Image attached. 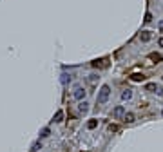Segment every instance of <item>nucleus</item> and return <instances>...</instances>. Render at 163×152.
Masks as SVG:
<instances>
[{
    "instance_id": "nucleus-1",
    "label": "nucleus",
    "mask_w": 163,
    "mask_h": 152,
    "mask_svg": "<svg viewBox=\"0 0 163 152\" xmlns=\"http://www.w3.org/2000/svg\"><path fill=\"white\" fill-rule=\"evenodd\" d=\"M109 96H111V87H109V85H101L96 100H98V103H105L109 100Z\"/></svg>"
},
{
    "instance_id": "nucleus-8",
    "label": "nucleus",
    "mask_w": 163,
    "mask_h": 152,
    "mask_svg": "<svg viewBox=\"0 0 163 152\" xmlns=\"http://www.w3.org/2000/svg\"><path fill=\"white\" fill-rule=\"evenodd\" d=\"M107 60H94L92 62V67H107Z\"/></svg>"
},
{
    "instance_id": "nucleus-13",
    "label": "nucleus",
    "mask_w": 163,
    "mask_h": 152,
    "mask_svg": "<svg viewBox=\"0 0 163 152\" xmlns=\"http://www.w3.org/2000/svg\"><path fill=\"white\" fill-rule=\"evenodd\" d=\"M62 118H64V112H62V110H58L56 116H54V121H62Z\"/></svg>"
},
{
    "instance_id": "nucleus-20",
    "label": "nucleus",
    "mask_w": 163,
    "mask_h": 152,
    "mask_svg": "<svg viewBox=\"0 0 163 152\" xmlns=\"http://www.w3.org/2000/svg\"><path fill=\"white\" fill-rule=\"evenodd\" d=\"M161 116H163V110H161Z\"/></svg>"
},
{
    "instance_id": "nucleus-4",
    "label": "nucleus",
    "mask_w": 163,
    "mask_h": 152,
    "mask_svg": "<svg viewBox=\"0 0 163 152\" xmlns=\"http://www.w3.org/2000/svg\"><path fill=\"white\" fill-rule=\"evenodd\" d=\"M151 38H152V33L151 31H141L140 33V40H141V42H149Z\"/></svg>"
},
{
    "instance_id": "nucleus-14",
    "label": "nucleus",
    "mask_w": 163,
    "mask_h": 152,
    "mask_svg": "<svg viewBox=\"0 0 163 152\" xmlns=\"http://www.w3.org/2000/svg\"><path fill=\"white\" fill-rule=\"evenodd\" d=\"M143 22H145V24H149V22H152V15H151V13H147V15H145V18H143Z\"/></svg>"
},
{
    "instance_id": "nucleus-7",
    "label": "nucleus",
    "mask_w": 163,
    "mask_h": 152,
    "mask_svg": "<svg viewBox=\"0 0 163 152\" xmlns=\"http://www.w3.org/2000/svg\"><path fill=\"white\" fill-rule=\"evenodd\" d=\"M149 58H151L152 62H156V64H160V62L163 60V56H161L160 53H151V54H149Z\"/></svg>"
},
{
    "instance_id": "nucleus-10",
    "label": "nucleus",
    "mask_w": 163,
    "mask_h": 152,
    "mask_svg": "<svg viewBox=\"0 0 163 152\" xmlns=\"http://www.w3.org/2000/svg\"><path fill=\"white\" fill-rule=\"evenodd\" d=\"M134 120H136V118H134V114H132V112H127V114H125V118H123L125 123H134Z\"/></svg>"
},
{
    "instance_id": "nucleus-9",
    "label": "nucleus",
    "mask_w": 163,
    "mask_h": 152,
    "mask_svg": "<svg viewBox=\"0 0 163 152\" xmlns=\"http://www.w3.org/2000/svg\"><path fill=\"white\" fill-rule=\"evenodd\" d=\"M132 98V91L131 89H125L123 92H121V100H131Z\"/></svg>"
},
{
    "instance_id": "nucleus-6",
    "label": "nucleus",
    "mask_w": 163,
    "mask_h": 152,
    "mask_svg": "<svg viewBox=\"0 0 163 152\" xmlns=\"http://www.w3.org/2000/svg\"><path fill=\"white\" fill-rule=\"evenodd\" d=\"M78 110H80V112H82V114H85V112H87V110H89V103H87V101H84V100H82V101L78 103Z\"/></svg>"
},
{
    "instance_id": "nucleus-16",
    "label": "nucleus",
    "mask_w": 163,
    "mask_h": 152,
    "mask_svg": "<svg viewBox=\"0 0 163 152\" xmlns=\"http://www.w3.org/2000/svg\"><path fill=\"white\" fill-rule=\"evenodd\" d=\"M98 78H100V76H98V74H91V78H89V80H91V81H92V84H94V81H96Z\"/></svg>"
},
{
    "instance_id": "nucleus-18",
    "label": "nucleus",
    "mask_w": 163,
    "mask_h": 152,
    "mask_svg": "<svg viewBox=\"0 0 163 152\" xmlns=\"http://www.w3.org/2000/svg\"><path fill=\"white\" fill-rule=\"evenodd\" d=\"M158 27H160V31H161V33H163V20H161V22H160V24H158Z\"/></svg>"
},
{
    "instance_id": "nucleus-19",
    "label": "nucleus",
    "mask_w": 163,
    "mask_h": 152,
    "mask_svg": "<svg viewBox=\"0 0 163 152\" xmlns=\"http://www.w3.org/2000/svg\"><path fill=\"white\" fill-rule=\"evenodd\" d=\"M158 44H160V45L163 47V38H160V40H158Z\"/></svg>"
},
{
    "instance_id": "nucleus-11",
    "label": "nucleus",
    "mask_w": 163,
    "mask_h": 152,
    "mask_svg": "<svg viewBox=\"0 0 163 152\" xmlns=\"http://www.w3.org/2000/svg\"><path fill=\"white\" fill-rule=\"evenodd\" d=\"M156 89H158V85H156V84H152V81L145 85V91H149V92H156Z\"/></svg>"
},
{
    "instance_id": "nucleus-15",
    "label": "nucleus",
    "mask_w": 163,
    "mask_h": 152,
    "mask_svg": "<svg viewBox=\"0 0 163 152\" xmlns=\"http://www.w3.org/2000/svg\"><path fill=\"white\" fill-rule=\"evenodd\" d=\"M109 130H111V132H118V127L116 125H109Z\"/></svg>"
},
{
    "instance_id": "nucleus-3",
    "label": "nucleus",
    "mask_w": 163,
    "mask_h": 152,
    "mask_svg": "<svg viewBox=\"0 0 163 152\" xmlns=\"http://www.w3.org/2000/svg\"><path fill=\"white\" fill-rule=\"evenodd\" d=\"M73 96H74L78 101H82V100L85 98V89L82 87V85H76V87H74V91H73Z\"/></svg>"
},
{
    "instance_id": "nucleus-2",
    "label": "nucleus",
    "mask_w": 163,
    "mask_h": 152,
    "mask_svg": "<svg viewBox=\"0 0 163 152\" xmlns=\"http://www.w3.org/2000/svg\"><path fill=\"white\" fill-rule=\"evenodd\" d=\"M125 107L123 105H118V107H114V110H112V118L114 120H123L125 118Z\"/></svg>"
},
{
    "instance_id": "nucleus-12",
    "label": "nucleus",
    "mask_w": 163,
    "mask_h": 152,
    "mask_svg": "<svg viewBox=\"0 0 163 152\" xmlns=\"http://www.w3.org/2000/svg\"><path fill=\"white\" fill-rule=\"evenodd\" d=\"M98 127V121L96 120H91L89 123H87V129H96Z\"/></svg>"
},
{
    "instance_id": "nucleus-5",
    "label": "nucleus",
    "mask_w": 163,
    "mask_h": 152,
    "mask_svg": "<svg viewBox=\"0 0 163 152\" xmlns=\"http://www.w3.org/2000/svg\"><path fill=\"white\" fill-rule=\"evenodd\" d=\"M145 78H147V76L143 73H134V74H131V80L132 81H143Z\"/></svg>"
},
{
    "instance_id": "nucleus-17",
    "label": "nucleus",
    "mask_w": 163,
    "mask_h": 152,
    "mask_svg": "<svg viewBox=\"0 0 163 152\" xmlns=\"http://www.w3.org/2000/svg\"><path fill=\"white\" fill-rule=\"evenodd\" d=\"M156 94H158V96H161V98H163V89H161V87H158V89H156Z\"/></svg>"
}]
</instances>
